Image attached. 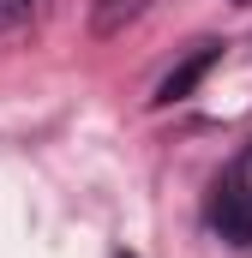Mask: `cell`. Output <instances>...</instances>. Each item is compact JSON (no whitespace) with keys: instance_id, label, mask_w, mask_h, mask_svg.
Masks as SVG:
<instances>
[{"instance_id":"cell-1","label":"cell","mask_w":252,"mask_h":258,"mask_svg":"<svg viewBox=\"0 0 252 258\" xmlns=\"http://www.w3.org/2000/svg\"><path fill=\"white\" fill-rule=\"evenodd\" d=\"M210 228L222 240H234V246H252V198L234 180H216V192H210Z\"/></svg>"},{"instance_id":"cell-2","label":"cell","mask_w":252,"mask_h":258,"mask_svg":"<svg viewBox=\"0 0 252 258\" xmlns=\"http://www.w3.org/2000/svg\"><path fill=\"white\" fill-rule=\"evenodd\" d=\"M210 60H216V48H192V60L180 66V72H168V78L156 84V102H180V96H192V84L210 72Z\"/></svg>"},{"instance_id":"cell-3","label":"cell","mask_w":252,"mask_h":258,"mask_svg":"<svg viewBox=\"0 0 252 258\" xmlns=\"http://www.w3.org/2000/svg\"><path fill=\"white\" fill-rule=\"evenodd\" d=\"M138 12H144V0H102L96 6V30L108 36V30H120L126 18H138Z\"/></svg>"},{"instance_id":"cell-4","label":"cell","mask_w":252,"mask_h":258,"mask_svg":"<svg viewBox=\"0 0 252 258\" xmlns=\"http://www.w3.org/2000/svg\"><path fill=\"white\" fill-rule=\"evenodd\" d=\"M30 12H36V0H0V36H6V30H18Z\"/></svg>"},{"instance_id":"cell-5","label":"cell","mask_w":252,"mask_h":258,"mask_svg":"<svg viewBox=\"0 0 252 258\" xmlns=\"http://www.w3.org/2000/svg\"><path fill=\"white\" fill-rule=\"evenodd\" d=\"M228 180H234V186H240V192L252 198V144H246V150H240V162L228 168Z\"/></svg>"}]
</instances>
